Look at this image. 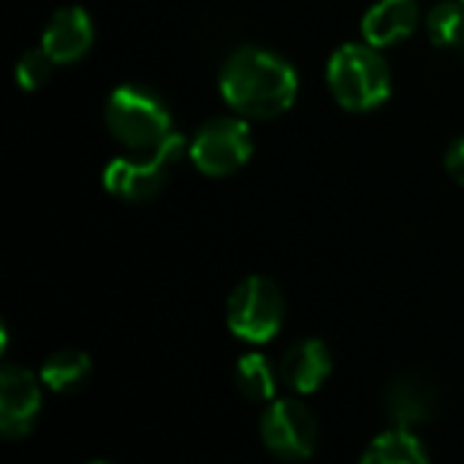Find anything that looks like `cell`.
Segmentation results:
<instances>
[{"instance_id":"7","label":"cell","mask_w":464,"mask_h":464,"mask_svg":"<svg viewBox=\"0 0 464 464\" xmlns=\"http://www.w3.org/2000/svg\"><path fill=\"white\" fill-rule=\"evenodd\" d=\"M190 160L207 177H228L253 155L250 125L239 117H215L204 122L188 147Z\"/></svg>"},{"instance_id":"20","label":"cell","mask_w":464,"mask_h":464,"mask_svg":"<svg viewBox=\"0 0 464 464\" xmlns=\"http://www.w3.org/2000/svg\"><path fill=\"white\" fill-rule=\"evenodd\" d=\"M462 3H464V0H462Z\"/></svg>"},{"instance_id":"12","label":"cell","mask_w":464,"mask_h":464,"mask_svg":"<svg viewBox=\"0 0 464 464\" xmlns=\"http://www.w3.org/2000/svg\"><path fill=\"white\" fill-rule=\"evenodd\" d=\"M419 24L416 0H378L362 19L364 44L381 49L408 38Z\"/></svg>"},{"instance_id":"19","label":"cell","mask_w":464,"mask_h":464,"mask_svg":"<svg viewBox=\"0 0 464 464\" xmlns=\"http://www.w3.org/2000/svg\"><path fill=\"white\" fill-rule=\"evenodd\" d=\"M87 464H109V462H87Z\"/></svg>"},{"instance_id":"16","label":"cell","mask_w":464,"mask_h":464,"mask_svg":"<svg viewBox=\"0 0 464 464\" xmlns=\"http://www.w3.org/2000/svg\"><path fill=\"white\" fill-rule=\"evenodd\" d=\"M427 33L438 46H462L464 44V3H438L427 14Z\"/></svg>"},{"instance_id":"11","label":"cell","mask_w":464,"mask_h":464,"mask_svg":"<svg viewBox=\"0 0 464 464\" xmlns=\"http://www.w3.org/2000/svg\"><path fill=\"white\" fill-rule=\"evenodd\" d=\"M92 44V22L90 14L79 5H63L52 14L44 35L41 49L52 57L54 65L76 63L87 54Z\"/></svg>"},{"instance_id":"9","label":"cell","mask_w":464,"mask_h":464,"mask_svg":"<svg viewBox=\"0 0 464 464\" xmlns=\"http://www.w3.org/2000/svg\"><path fill=\"white\" fill-rule=\"evenodd\" d=\"M440 408V392L438 386L419 375V372H402L394 381H389L383 392V411L397 430L416 432L419 427H427L438 419Z\"/></svg>"},{"instance_id":"1","label":"cell","mask_w":464,"mask_h":464,"mask_svg":"<svg viewBox=\"0 0 464 464\" xmlns=\"http://www.w3.org/2000/svg\"><path fill=\"white\" fill-rule=\"evenodd\" d=\"M296 90L299 79L294 68L266 49L242 46L220 71V92L226 103L245 117L269 120L283 114L296 101Z\"/></svg>"},{"instance_id":"8","label":"cell","mask_w":464,"mask_h":464,"mask_svg":"<svg viewBox=\"0 0 464 464\" xmlns=\"http://www.w3.org/2000/svg\"><path fill=\"white\" fill-rule=\"evenodd\" d=\"M44 408L41 378L22 364H3L0 370V435L5 440L27 438Z\"/></svg>"},{"instance_id":"2","label":"cell","mask_w":464,"mask_h":464,"mask_svg":"<svg viewBox=\"0 0 464 464\" xmlns=\"http://www.w3.org/2000/svg\"><path fill=\"white\" fill-rule=\"evenodd\" d=\"M326 79L334 101L351 111L378 109L392 95L389 65L370 44L340 46L326 65Z\"/></svg>"},{"instance_id":"3","label":"cell","mask_w":464,"mask_h":464,"mask_svg":"<svg viewBox=\"0 0 464 464\" xmlns=\"http://www.w3.org/2000/svg\"><path fill=\"white\" fill-rule=\"evenodd\" d=\"M106 125L122 147L136 152H150L171 136V117L163 101L136 84H122L109 95Z\"/></svg>"},{"instance_id":"15","label":"cell","mask_w":464,"mask_h":464,"mask_svg":"<svg viewBox=\"0 0 464 464\" xmlns=\"http://www.w3.org/2000/svg\"><path fill=\"white\" fill-rule=\"evenodd\" d=\"M234 383L245 400L269 405L272 400H277V386L283 381H280V370H275L266 356L245 353L234 367Z\"/></svg>"},{"instance_id":"10","label":"cell","mask_w":464,"mask_h":464,"mask_svg":"<svg viewBox=\"0 0 464 464\" xmlns=\"http://www.w3.org/2000/svg\"><path fill=\"white\" fill-rule=\"evenodd\" d=\"M334 359H332V348L318 340V337H304L296 340L294 345L285 348L277 370H280V381L294 392V394H315L332 375Z\"/></svg>"},{"instance_id":"14","label":"cell","mask_w":464,"mask_h":464,"mask_svg":"<svg viewBox=\"0 0 464 464\" xmlns=\"http://www.w3.org/2000/svg\"><path fill=\"white\" fill-rule=\"evenodd\" d=\"M359 464H432L424 440L411 430H386L370 440Z\"/></svg>"},{"instance_id":"5","label":"cell","mask_w":464,"mask_h":464,"mask_svg":"<svg viewBox=\"0 0 464 464\" xmlns=\"http://www.w3.org/2000/svg\"><path fill=\"white\" fill-rule=\"evenodd\" d=\"M188 152L185 139L171 133L160 147L150 150L147 158H117L103 169V188L122 201H150L169 182L171 169Z\"/></svg>"},{"instance_id":"6","label":"cell","mask_w":464,"mask_h":464,"mask_svg":"<svg viewBox=\"0 0 464 464\" xmlns=\"http://www.w3.org/2000/svg\"><path fill=\"white\" fill-rule=\"evenodd\" d=\"M261 440L280 462H304L315 454L321 427L310 405L296 397L272 400L261 413Z\"/></svg>"},{"instance_id":"18","label":"cell","mask_w":464,"mask_h":464,"mask_svg":"<svg viewBox=\"0 0 464 464\" xmlns=\"http://www.w3.org/2000/svg\"><path fill=\"white\" fill-rule=\"evenodd\" d=\"M446 171L451 174L454 182L464 185V136L449 147V152H446Z\"/></svg>"},{"instance_id":"17","label":"cell","mask_w":464,"mask_h":464,"mask_svg":"<svg viewBox=\"0 0 464 464\" xmlns=\"http://www.w3.org/2000/svg\"><path fill=\"white\" fill-rule=\"evenodd\" d=\"M52 65H54V63H52V57H49L44 49H30V52H24V54L19 57V63H16V71H14L16 84H19L22 90H27V92L38 90V87L49 79Z\"/></svg>"},{"instance_id":"4","label":"cell","mask_w":464,"mask_h":464,"mask_svg":"<svg viewBox=\"0 0 464 464\" xmlns=\"http://www.w3.org/2000/svg\"><path fill=\"white\" fill-rule=\"evenodd\" d=\"M226 324L237 340L250 345L272 343L285 324V296L277 283L261 275L237 283L226 302Z\"/></svg>"},{"instance_id":"13","label":"cell","mask_w":464,"mask_h":464,"mask_svg":"<svg viewBox=\"0 0 464 464\" xmlns=\"http://www.w3.org/2000/svg\"><path fill=\"white\" fill-rule=\"evenodd\" d=\"M38 378L54 394H76L92 378V359L79 348H60L44 359Z\"/></svg>"}]
</instances>
